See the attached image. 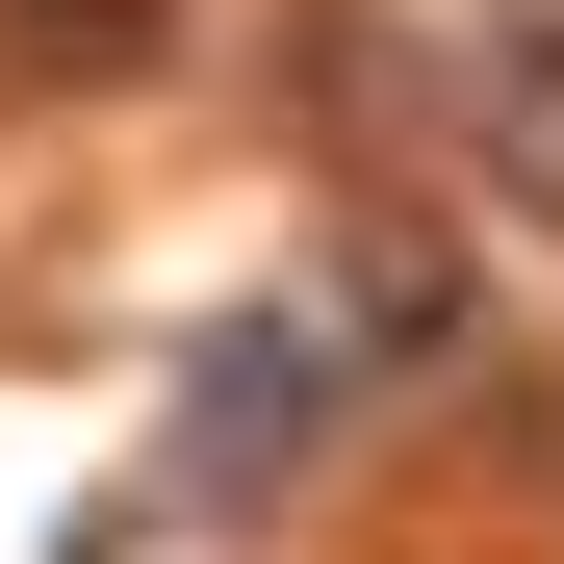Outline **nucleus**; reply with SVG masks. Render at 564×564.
<instances>
[{
    "instance_id": "f257e3e1",
    "label": "nucleus",
    "mask_w": 564,
    "mask_h": 564,
    "mask_svg": "<svg viewBox=\"0 0 564 564\" xmlns=\"http://www.w3.org/2000/svg\"><path fill=\"white\" fill-rule=\"evenodd\" d=\"M359 386H386V359L334 334V282H308V308H231L206 359H180V488H206V513H257V488H308Z\"/></svg>"
},
{
    "instance_id": "f03ea898",
    "label": "nucleus",
    "mask_w": 564,
    "mask_h": 564,
    "mask_svg": "<svg viewBox=\"0 0 564 564\" xmlns=\"http://www.w3.org/2000/svg\"><path fill=\"white\" fill-rule=\"evenodd\" d=\"M282 77H308V129H359V180H411V154H488V104H436V52H411V26H308Z\"/></svg>"
},
{
    "instance_id": "7ed1b4c3",
    "label": "nucleus",
    "mask_w": 564,
    "mask_h": 564,
    "mask_svg": "<svg viewBox=\"0 0 564 564\" xmlns=\"http://www.w3.org/2000/svg\"><path fill=\"white\" fill-rule=\"evenodd\" d=\"M334 334H359V359H462V257H436V231L386 206V231L334 257Z\"/></svg>"
},
{
    "instance_id": "20e7f679",
    "label": "nucleus",
    "mask_w": 564,
    "mask_h": 564,
    "mask_svg": "<svg viewBox=\"0 0 564 564\" xmlns=\"http://www.w3.org/2000/svg\"><path fill=\"white\" fill-rule=\"evenodd\" d=\"M488 206L564 231V52H488Z\"/></svg>"
},
{
    "instance_id": "39448f33",
    "label": "nucleus",
    "mask_w": 564,
    "mask_h": 564,
    "mask_svg": "<svg viewBox=\"0 0 564 564\" xmlns=\"http://www.w3.org/2000/svg\"><path fill=\"white\" fill-rule=\"evenodd\" d=\"M0 52H26V77H129V52H154V0H0Z\"/></svg>"
},
{
    "instance_id": "423d86ee",
    "label": "nucleus",
    "mask_w": 564,
    "mask_h": 564,
    "mask_svg": "<svg viewBox=\"0 0 564 564\" xmlns=\"http://www.w3.org/2000/svg\"><path fill=\"white\" fill-rule=\"evenodd\" d=\"M488 52H564V0H488Z\"/></svg>"
}]
</instances>
